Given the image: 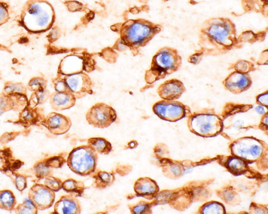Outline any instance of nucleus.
Here are the masks:
<instances>
[{"label": "nucleus", "instance_id": "29", "mask_svg": "<svg viewBox=\"0 0 268 214\" xmlns=\"http://www.w3.org/2000/svg\"><path fill=\"white\" fill-rule=\"evenodd\" d=\"M152 203L141 201L135 204L129 205L128 207L132 213H151Z\"/></svg>", "mask_w": 268, "mask_h": 214}, {"label": "nucleus", "instance_id": "1", "mask_svg": "<svg viewBox=\"0 0 268 214\" xmlns=\"http://www.w3.org/2000/svg\"><path fill=\"white\" fill-rule=\"evenodd\" d=\"M236 25L228 17L206 19L198 33V45L202 56L226 54L239 47Z\"/></svg>", "mask_w": 268, "mask_h": 214}, {"label": "nucleus", "instance_id": "23", "mask_svg": "<svg viewBox=\"0 0 268 214\" xmlns=\"http://www.w3.org/2000/svg\"><path fill=\"white\" fill-rule=\"evenodd\" d=\"M16 204V199L12 191L0 190V209L12 211L14 210Z\"/></svg>", "mask_w": 268, "mask_h": 214}, {"label": "nucleus", "instance_id": "32", "mask_svg": "<svg viewBox=\"0 0 268 214\" xmlns=\"http://www.w3.org/2000/svg\"><path fill=\"white\" fill-rule=\"evenodd\" d=\"M55 91L70 93L63 76L57 73L56 77L52 79Z\"/></svg>", "mask_w": 268, "mask_h": 214}, {"label": "nucleus", "instance_id": "31", "mask_svg": "<svg viewBox=\"0 0 268 214\" xmlns=\"http://www.w3.org/2000/svg\"><path fill=\"white\" fill-rule=\"evenodd\" d=\"M16 213H38V209L30 201H24L18 204L14 209Z\"/></svg>", "mask_w": 268, "mask_h": 214}, {"label": "nucleus", "instance_id": "21", "mask_svg": "<svg viewBox=\"0 0 268 214\" xmlns=\"http://www.w3.org/2000/svg\"><path fill=\"white\" fill-rule=\"evenodd\" d=\"M62 188L72 196L81 197L83 196L86 186L83 182L71 178L63 182Z\"/></svg>", "mask_w": 268, "mask_h": 214}, {"label": "nucleus", "instance_id": "28", "mask_svg": "<svg viewBox=\"0 0 268 214\" xmlns=\"http://www.w3.org/2000/svg\"><path fill=\"white\" fill-rule=\"evenodd\" d=\"M47 80L43 77L37 76L32 78L28 83L27 88L32 92L47 89Z\"/></svg>", "mask_w": 268, "mask_h": 214}, {"label": "nucleus", "instance_id": "2", "mask_svg": "<svg viewBox=\"0 0 268 214\" xmlns=\"http://www.w3.org/2000/svg\"><path fill=\"white\" fill-rule=\"evenodd\" d=\"M118 25L114 30L119 35L121 43L136 53L162 30L161 25L144 18L129 19Z\"/></svg>", "mask_w": 268, "mask_h": 214}, {"label": "nucleus", "instance_id": "7", "mask_svg": "<svg viewBox=\"0 0 268 214\" xmlns=\"http://www.w3.org/2000/svg\"><path fill=\"white\" fill-rule=\"evenodd\" d=\"M234 156L246 162L253 163L263 155L264 147L261 141L252 137H245L236 140L231 146Z\"/></svg>", "mask_w": 268, "mask_h": 214}, {"label": "nucleus", "instance_id": "19", "mask_svg": "<svg viewBox=\"0 0 268 214\" xmlns=\"http://www.w3.org/2000/svg\"><path fill=\"white\" fill-rule=\"evenodd\" d=\"M93 186L98 189H105L112 185L115 181L112 173L105 171H98L93 176Z\"/></svg>", "mask_w": 268, "mask_h": 214}, {"label": "nucleus", "instance_id": "25", "mask_svg": "<svg viewBox=\"0 0 268 214\" xmlns=\"http://www.w3.org/2000/svg\"><path fill=\"white\" fill-rule=\"evenodd\" d=\"M51 94L47 89L33 92L29 100V106L30 108H35L38 105L44 104L50 99Z\"/></svg>", "mask_w": 268, "mask_h": 214}, {"label": "nucleus", "instance_id": "18", "mask_svg": "<svg viewBox=\"0 0 268 214\" xmlns=\"http://www.w3.org/2000/svg\"><path fill=\"white\" fill-rule=\"evenodd\" d=\"M81 209L79 200L70 195L61 197L54 205V212L59 214H79L81 213Z\"/></svg>", "mask_w": 268, "mask_h": 214}, {"label": "nucleus", "instance_id": "14", "mask_svg": "<svg viewBox=\"0 0 268 214\" xmlns=\"http://www.w3.org/2000/svg\"><path fill=\"white\" fill-rule=\"evenodd\" d=\"M29 105L27 96L20 93H0V115L13 110L22 111Z\"/></svg>", "mask_w": 268, "mask_h": 214}, {"label": "nucleus", "instance_id": "5", "mask_svg": "<svg viewBox=\"0 0 268 214\" xmlns=\"http://www.w3.org/2000/svg\"><path fill=\"white\" fill-rule=\"evenodd\" d=\"M98 155L88 145L72 150L67 160L69 169L77 175L86 177L95 172Z\"/></svg>", "mask_w": 268, "mask_h": 214}, {"label": "nucleus", "instance_id": "37", "mask_svg": "<svg viewBox=\"0 0 268 214\" xmlns=\"http://www.w3.org/2000/svg\"><path fill=\"white\" fill-rule=\"evenodd\" d=\"M256 102L259 105L263 106L267 108L268 105V91L266 90L265 92L257 96Z\"/></svg>", "mask_w": 268, "mask_h": 214}, {"label": "nucleus", "instance_id": "12", "mask_svg": "<svg viewBox=\"0 0 268 214\" xmlns=\"http://www.w3.org/2000/svg\"><path fill=\"white\" fill-rule=\"evenodd\" d=\"M225 89L230 92L239 94L250 89L253 81L249 74L233 72L222 82Z\"/></svg>", "mask_w": 268, "mask_h": 214}, {"label": "nucleus", "instance_id": "30", "mask_svg": "<svg viewBox=\"0 0 268 214\" xmlns=\"http://www.w3.org/2000/svg\"><path fill=\"white\" fill-rule=\"evenodd\" d=\"M201 212L203 213H225L226 210L222 204L216 202H212L203 206Z\"/></svg>", "mask_w": 268, "mask_h": 214}, {"label": "nucleus", "instance_id": "39", "mask_svg": "<svg viewBox=\"0 0 268 214\" xmlns=\"http://www.w3.org/2000/svg\"><path fill=\"white\" fill-rule=\"evenodd\" d=\"M133 147H134V148H135V147H136V144H135V145H133ZM130 146V147L131 148V147H132V145L131 146L130 145V146Z\"/></svg>", "mask_w": 268, "mask_h": 214}, {"label": "nucleus", "instance_id": "3", "mask_svg": "<svg viewBox=\"0 0 268 214\" xmlns=\"http://www.w3.org/2000/svg\"><path fill=\"white\" fill-rule=\"evenodd\" d=\"M20 23L31 34H41L52 28L56 20L55 9L47 0H27L20 12Z\"/></svg>", "mask_w": 268, "mask_h": 214}, {"label": "nucleus", "instance_id": "35", "mask_svg": "<svg viewBox=\"0 0 268 214\" xmlns=\"http://www.w3.org/2000/svg\"><path fill=\"white\" fill-rule=\"evenodd\" d=\"M44 161L48 166L53 168H61L66 161L63 157L61 156L52 157Z\"/></svg>", "mask_w": 268, "mask_h": 214}, {"label": "nucleus", "instance_id": "15", "mask_svg": "<svg viewBox=\"0 0 268 214\" xmlns=\"http://www.w3.org/2000/svg\"><path fill=\"white\" fill-rule=\"evenodd\" d=\"M186 91L184 83L177 79H172L161 83L157 90L158 96L164 100H176Z\"/></svg>", "mask_w": 268, "mask_h": 214}, {"label": "nucleus", "instance_id": "33", "mask_svg": "<svg viewBox=\"0 0 268 214\" xmlns=\"http://www.w3.org/2000/svg\"><path fill=\"white\" fill-rule=\"evenodd\" d=\"M63 182L60 179L51 176L45 179L44 185L55 192L62 188Z\"/></svg>", "mask_w": 268, "mask_h": 214}, {"label": "nucleus", "instance_id": "22", "mask_svg": "<svg viewBox=\"0 0 268 214\" xmlns=\"http://www.w3.org/2000/svg\"><path fill=\"white\" fill-rule=\"evenodd\" d=\"M226 167L235 176L243 174L247 171V164L243 159L237 157H230L226 162Z\"/></svg>", "mask_w": 268, "mask_h": 214}, {"label": "nucleus", "instance_id": "6", "mask_svg": "<svg viewBox=\"0 0 268 214\" xmlns=\"http://www.w3.org/2000/svg\"><path fill=\"white\" fill-rule=\"evenodd\" d=\"M188 122L190 131L203 137L216 136L223 130V121L215 114H196L191 117Z\"/></svg>", "mask_w": 268, "mask_h": 214}, {"label": "nucleus", "instance_id": "17", "mask_svg": "<svg viewBox=\"0 0 268 214\" xmlns=\"http://www.w3.org/2000/svg\"><path fill=\"white\" fill-rule=\"evenodd\" d=\"M49 100L53 110L62 111L72 108L77 99L71 93L55 91L51 93Z\"/></svg>", "mask_w": 268, "mask_h": 214}, {"label": "nucleus", "instance_id": "13", "mask_svg": "<svg viewBox=\"0 0 268 214\" xmlns=\"http://www.w3.org/2000/svg\"><path fill=\"white\" fill-rule=\"evenodd\" d=\"M42 124L54 135H61L67 133L72 125L71 119L65 115L56 112L48 114Z\"/></svg>", "mask_w": 268, "mask_h": 214}, {"label": "nucleus", "instance_id": "16", "mask_svg": "<svg viewBox=\"0 0 268 214\" xmlns=\"http://www.w3.org/2000/svg\"><path fill=\"white\" fill-rule=\"evenodd\" d=\"M134 189L137 197L152 200L158 195L159 187L154 180L148 177H143L136 180Z\"/></svg>", "mask_w": 268, "mask_h": 214}, {"label": "nucleus", "instance_id": "24", "mask_svg": "<svg viewBox=\"0 0 268 214\" xmlns=\"http://www.w3.org/2000/svg\"><path fill=\"white\" fill-rule=\"evenodd\" d=\"M27 87L22 82L6 81L4 83L3 93L5 94L20 93L27 96Z\"/></svg>", "mask_w": 268, "mask_h": 214}, {"label": "nucleus", "instance_id": "20", "mask_svg": "<svg viewBox=\"0 0 268 214\" xmlns=\"http://www.w3.org/2000/svg\"><path fill=\"white\" fill-rule=\"evenodd\" d=\"M87 145L98 154L107 155L112 151L111 143L104 138H90L88 140Z\"/></svg>", "mask_w": 268, "mask_h": 214}, {"label": "nucleus", "instance_id": "8", "mask_svg": "<svg viewBox=\"0 0 268 214\" xmlns=\"http://www.w3.org/2000/svg\"><path fill=\"white\" fill-rule=\"evenodd\" d=\"M86 118L94 127L106 128L115 122L117 113L111 106L99 102L91 107L86 113Z\"/></svg>", "mask_w": 268, "mask_h": 214}, {"label": "nucleus", "instance_id": "34", "mask_svg": "<svg viewBox=\"0 0 268 214\" xmlns=\"http://www.w3.org/2000/svg\"><path fill=\"white\" fill-rule=\"evenodd\" d=\"M10 18L8 5L0 1V27L8 23Z\"/></svg>", "mask_w": 268, "mask_h": 214}, {"label": "nucleus", "instance_id": "36", "mask_svg": "<svg viewBox=\"0 0 268 214\" xmlns=\"http://www.w3.org/2000/svg\"><path fill=\"white\" fill-rule=\"evenodd\" d=\"M15 184L16 188L19 191L24 190L27 186V179L24 176L18 175L16 176Z\"/></svg>", "mask_w": 268, "mask_h": 214}, {"label": "nucleus", "instance_id": "9", "mask_svg": "<svg viewBox=\"0 0 268 214\" xmlns=\"http://www.w3.org/2000/svg\"><path fill=\"white\" fill-rule=\"evenodd\" d=\"M62 75L63 76L70 93L76 99L84 98L93 93L94 83L90 77L86 73L80 72Z\"/></svg>", "mask_w": 268, "mask_h": 214}, {"label": "nucleus", "instance_id": "27", "mask_svg": "<svg viewBox=\"0 0 268 214\" xmlns=\"http://www.w3.org/2000/svg\"><path fill=\"white\" fill-rule=\"evenodd\" d=\"M34 169L36 177L40 179H45L53 174V168L48 166L44 160L36 163Z\"/></svg>", "mask_w": 268, "mask_h": 214}, {"label": "nucleus", "instance_id": "26", "mask_svg": "<svg viewBox=\"0 0 268 214\" xmlns=\"http://www.w3.org/2000/svg\"><path fill=\"white\" fill-rule=\"evenodd\" d=\"M230 69L243 74H249L256 70L253 62L246 60H238L232 65Z\"/></svg>", "mask_w": 268, "mask_h": 214}, {"label": "nucleus", "instance_id": "4", "mask_svg": "<svg viewBox=\"0 0 268 214\" xmlns=\"http://www.w3.org/2000/svg\"><path fill=\"white\" fill-rule=\"evenodd\" d=\"M182 64V59L177 50L163 47L153 57L151 67L146 71L144 78L148 84H153L178 72Z\"/></svg>", "mask_w": 268, "mask_h": 214}, {"label": "nucleus", "instance_id": "10", "mask_svg": "<svg viewBox=\"0 0 268 214\" xmlns=\"http://www.w3.org/2000/svg\"><path fill=\"white\" fill-rule=\"evenodd\" d=\"M153 111L160 118L175 122L186 115L187 106L175 100H162L153 105Z\"/></svg>", "mask_w": 268, "mask_h": 214}, {"label": "nucleus", "instance_id": "38", "mask_svg": "<svg viewBox=\"0 0 268 214\" xmlns=\"http://www.w3.org/2000/svg\"><path fill=\"white\" fill-rule=\"evenodd\" d=\"M256 110L260 114L263 115L265 114L264 107L263 106L259 105L257 107Z\"/></svg>", "mask_w": 268, "mask_h": 214}, {"label": "nucleus", "instance_id": "11", "mask_svg": "<svg viewBox=\"0 0 268 214\" xmlns=\"http://www.w3.org/2000/svg\"><path fill=\"white\" fill-rule=\"evenodd\" d=\"M28 197L38 210H45L53 206L56 195L54 191L44 184L35 183L31 187Z\"/></svg>", "mask_w": 268, "mask_h": 214}]
</instances>
